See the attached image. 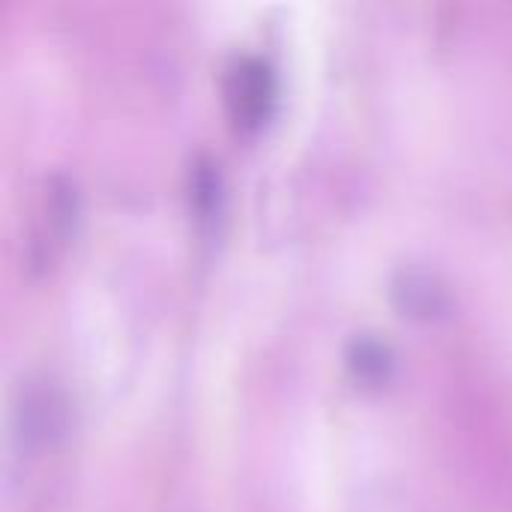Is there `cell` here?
<instances>
[{"mask_svg":"<svg viewBox=\"0 0 512 512\" xmlns=\"http://www.w3.org/2000/svg\"><path fill=\"white\" fill-rule=\"evenodd\" d=\"M228 114L240 129H258L270 120L279 96L273 66L258 54H237L222 78Z\"/></svg>","mask_w":512,"mask_h":512,"instance_id":"6da1fadb","label":"cell"},{"mask_svg":"<svg viewBox=\"0 0 512 512\" xmlns=\"http://www.w3.org/2000/svg\"><path fill=\"white\" fill-rule=\"evenodd\" d=\"M354 369L363 375V378H381L390 366V357L384 351L381 342H372V339H363L357 342V354H354Z\"/></svg>","mask_w":512,"mask_h":512,"instance_id":"7a4b0ae2","label":"cell"}]
</instances>
